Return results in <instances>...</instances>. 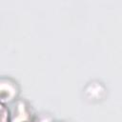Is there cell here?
I'll list each match as a JSON object with an SVG mask.
<instances>
[{
  "mask_svg": "<svg viewBox=\"0 0 122 122\" xmlns=\"http://www.w3.org/2000/svg\"><path fill=\"white\" fill-rule=\"evenodd\" d=\"M11 122H29L30 110L27 102L22 99H15L12 102V108L10 111Z\"/></svg>",
  "mask_w": 122,
  "mask_h": 122,
  "instance_id": "obj_2",
  "label": "cell"
},
{
  "mask_svg": "<svg viewBox=\"0 0 122 122\" xmlns=\"http://www.w3.org/2000/svg\"><path fill=\"white\" fill-rule=\"evenodd\" d=\"M19 89L17 83L10 77L2 76L0 81V97L1 103L6 104L13 102L16 99Z\"/></svg>",
  "mask_w": 122,
  "mask_h": 122,
  "instance_id": "obj_1",
  "label": "cell"
}]
</instances>
